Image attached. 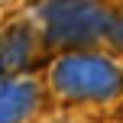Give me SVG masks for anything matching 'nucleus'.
Returning a JSON list of instances; mask_svg holds the SVG:
<instances>
[{
	"label": "nucleus",
	"instance_id": "f257e3e1",
	"mask_svg": "<svg viewBox=\"0 0 123 123\" xmlns=\"http://www.w3.org/2000/svg\"><path fill=\"white\" fill-rule=\"evenodd\" d=\"M52 81L65 97L110 100L120 91V71L100 55H65L52 71Z\"/></svg>",
	"mask_w": 123,
	"mask_h": 123
},
{
	"label": "nucleus",
	"instance_id": "f03ea898",
	"mask_svg": "<svg viewBox=\"0 0 123 123\" xmlns=\"http://www.w3.org/2000/svg\"><path fill=\"white\" fill-rule=\"evenodd\" d=\"M49 42L55 45H87L104 36L107 10L100 0H49L42 6Z\"/></svg>",
	"mask_w": 123,
	"mask_h": 123
},
{
	"label": "nucleus",
	"instance_id": "7ed1b4c3",
	"mask_svg": "<svg viewBox=\"0 0 123 123\" xmlns=\"http://www.w3.org/2000/svg\"><path fill=\"white\" fill-rule=\"evenodd\" d=\"M39 100L36 84L29 81H0V123H23Z\"/></svg>",
	"mask_w": 123,
	"mask_h": 123
},
{
	"label": "nucleus",
	"instance_id": "20e7f679",
	"mask_svg": "<svg viewBox=\"0 0 123 123\" xmlns=\"http://www.w3.org/2000/svg\"><path fill=\"white\" fill-rule=\"evenodd\" d=\"M29 52H32V39L23 26H13L0 36V74L6 71H16L29 62Z\"/></svg>",
	"mask_w": 123,
	"mask_h": 123
}]
</instances>
